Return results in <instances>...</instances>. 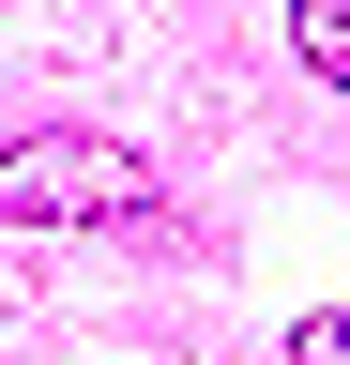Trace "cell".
Listing matches in <instances>:
<instances>
[{"label":"cell","mask_w":350,"mask_h":365,"mask_svg":"<svg viewBox=\"0 0 350 365\" xmlns=\"http://www.w3.org/2000/svg\"><path fill=\"white\" fill-rule=\"evenodd\" d=\"M0 213L16 228H138L153 168L122 153V137H16V153H0Z\"/></svg>","instance_id":"cell-1"},{"label":"cell","mask_w":350,"mask_h":365,"mask_svg":"<svg viewBox=\"0 0 350 365\" xmlns=\"http://www.w3.org/2000/svg\"><path fill=\"white\" fill-rule=\"evenodd\" d=\"M289 46H304V61L350 91V0H289Z\"/></svg>","instance_id":"cell-2"},{"label":"cell","mask_w":350,"mask_h":365,"mask_svg":"<svg viewBox=\"0 0 350 365\" xmlns=\"http://www.w3.org/2000/svg\"><path fill=\"white\" fill-rule=\"evenodd\" d=\"M289 365H350V304H320V319H304V335H289Z\"/></svg>","instance_id":"cell-3"}]
</instances>
